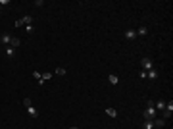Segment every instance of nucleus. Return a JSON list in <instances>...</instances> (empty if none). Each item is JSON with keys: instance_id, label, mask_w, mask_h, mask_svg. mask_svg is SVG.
<instances>
[{"instance_id": "6e6552de", "label": "nucleus", "mask_w": 173, "mask_h": 129, "mask_svg": "<svg viewBox=\"0 0 173 129\" xmlns=\"http://www.w3.org/2000/svg\"><path fill=\"white\" fill-rule=\"evenodd\" d=\"M154 108H156V112H158V114H160V112H164V108H166V100H158Z\"/></svg>"}, {"instance_id": "20e7f679", "label": "nucleus", "mask_w": 173, "mask_h": 129, "mask_svg": "<svg viewBox=\"0 0 173 129\" xmlns=\"http://www.w3.org/2000/svg\"><path fill=\"white\" fill-rule=\"evenodd\" d=\"M123 37H125L127 41H135L137 39V29H127V31L123 33Z\"/></svg>"}, {"instance_id": "1a4fd4ad", "label": "nucleus", "mask_w": 173, "mask_h": 129, "mask_svg": "<svg viewBox=\"0 0 173 129\" xmlns=\"http://www.w3.org/2000/svg\"><path fill=\"white\" fill-rule=\"evenodd\" d=\"M146 35H148V27H146V25L139 27V31H137V37H146Z\"/></svg>"}, {"instance_id": "9b49d317", "label": "nucleus", "mask_w": 173, "mask_h": 129, "mask_svg": "<svg viewBox=\"0 0 173 129\" xmlns=\"http://www.w3.org/2000/svg\"><path fill=\"white\" fill-rule=\"evenodd\" d=\"M164 125H166V120H162V118L154 120V127H164Z\"/></svg>"}, {"instance_id": "423d86ee", "label": "nucleus", "mask_w": 173, "mask_h": 129, "mask_svg": "<svg viewBox=\"0 0 173 129\" xmlns=\"http://www.w3.org/2000/svg\"><path fill=\"white\" fill-rule=\"evenodd\" d=\"M4 54H6L8 58H13V56H15V48H12L10 45H8V46H4Z\"/></svg>"}, {"instance_id": "dca6fc26", "label": "nucleus", "mask_w": 173, "mask_h": 129, "mask_svg": "<svg viewBox=\"0 0 173 129\" xmlns=\"http://www.w3.org/2000/svg\"><path fill=\"white\" fill-rule=\"evenodd\" d=\"M65 73H67L65 68H56V71H54V75H65Z\"/></svg>"}, {"instance_id": "aec40b11", "label": "nucleus", "mask_w": 173, "mask_h": 129, "mask_svg": "<svg viewBox=\"0 0 173 129\" xmlns=\"http://www.w3.org/2000/svg\"><path fill=\"white\" fill-rule=\"evenodd\" d=\"M25 31L27 33H35V27H33V25H25Z\"/></svg>"}, {"instance_id": "f3484780", "label": "nucleus", "mask_w": 173, "mask_h": 129, "mask_svg": "<svg viewBox=\"0 0 173 129\" xmlns=\"http://www.w3.org/2000/svg\"><path fill=\"white\" fill-rule=\"evenodd\" d=\"M108 81H110L112 85H117V83H119V79H117V75H108Z\"/></svg>"}, {"instance_id": "2eb2a0df", "label": "nucleus", "mask_w": 173, "mask_h": 129, "mask_svg": "<svg viewBox=\"0 0 173 129\" xmlns=\"http://www.w3.org/2000/svg\"><path fill=\"white\" fill-rule=\"evenodd\" d=\"M106 114H108L110 118H117V112H115V108H106Z\"/></svg>"}, {"instance_id": "412c9836", "label": "nucleus", "mask_w": 173, "mask_h": 129, "mask_svg": "<svg viewBox=\"0 0 173 129\" xmlns=\"http://www.w3.org/2000/svg\"><path fill=\"white\" fill-rule=\"evenodd\" d=\"M69 129H79V127H69Z\"/></svg>"}, {"instance_id": "9d476101", "label": "nucleus", "mask_w": 173, "mask_h": 129, "mask_svg": "<svg viewBox=\"0 0 173 129\" xmlns=\"http://www.w3.org/2000/svg\"><path fill=\"white\" fill-rule=\"evenodd\" d=\"M27 114H29L31 118H37L38 116V110L35 108V106H29V108H27Z\"/></svg>"}, {"instance_id": "f8f14e48", "label": "nucleus", "mask_w": 173, "mask_h": 129, "mask_svg": "<svg viewBox=\"0 0 173 129\" xmlns=\"http://www.w3.org/2000/svg\"><path fill=\"white\" fill-rule=\"evenodd\" d=\"M19 45H21V41H19L18 37H12V41H10V46H12V48H18Z\"/></svg>"}, {"instance_id": "7ed1b4c3", "label": "nucleus", "mask_w": 173, "mask_h": 129, "mask_svg": "<svg viewBox=\"0 0 173 129\" xmlns=\"http://www.w3.org/2000/svg\"><path fill=\"white\" fill-rule=\"evenodd\" d=\"M31 21H33V18H31V16H23V18H21V20H18V21H15V27L31 25Z\"/></svg>"}, {"instance_id": "a211bd4d", "label": "nucleus", "mask_w": 173, "mask_h": 129, "mask_svg": "<svg viewBox=\"0 0 173 129\" xmlns=\"http://www.w3.org/2000/svg\"><path fill=\"white\" fill-rule=\"evenodd\" d=\"M23 104H25V108H29V106H33L31 98H23Z\"/></svg>"}, {"instance_id": "0eeeda50", "label": "nucleus", "mask_w": 173, "mask_h": 129, "mask_svg": "<svg viewBox=\"0 0 173 129\" xmlns=\"http://www.w3.org/2000/svg\"><path fill=\"white\" fill-rule=\"evenodd\" d=\"M0 41H2V45H10V41H12V35H10V33H4V35H2V37H0Z\"/></svg>"}, {"instance_id": "ddd939ff", "label": "nucleus", "mask_w": 173, "mask_h": 129, "mask_svg": "<svg viewBox=\"0 0 173 129\" xmlns=\"http://www.w3.org/2000/svg\"><path fill=\"white\" fill-rule=\"evenodd\" d=\"M141 127H142V129H154V122H148V120H144Z\"/></svg>"}, {"instance_id": "39448f33", "label": "nucleus", "mask_w": 173, "mask_h": 129, "mask_svg": "<svg viewBox=\"0 0 173 129\" xmlns=\"http://www.w3.org/2000/svg\"><path fill=\"white\" fill-rule=\"evenodd\" d=\"M52 75H54V73H48V71H46V73H42V75H40V79L37 81V85H44L46 81H50V79H52Z\"/></svg>"}, {"instance_id": "4468645a", "label": "nucleus", "mask_w": 173, "mask_h": 129, "mask_svg": "<svg viewBox=\"0 0 173 129\" xmlns=\"http://www.w3.org/2000/svg\"><path fill=\"white\" fill-rule=\"evenodd\" d=\"M146 77H150V79H158V71H156V70L146 71Z\"/></svg>"}, {"instance_id": "6ab92c4d", "label": "nucleus", "mask_w": 173, "mask_h": 129, "mask_svg": "<svg viewBox=\"0 0 173 129\" xmlns=\"http://www.w3.org/2000/svg\"><path fill=\"white\" fill-rule=\"evenodd\" d=\"M40 75H42V73H40V71H37V70L33 71V77L37 79V81H38V79H40Z\"/></svg>"}, {"instance_id": "4be33fe9", "label": "nucleus", "mask_w": 173, "mask_h": 129, "mask_svg": "<svg viewBox=\"0 0 173 129\" xmlns=\"http://www.w3.org/2000/svg\"><path fill=\"white\" fill-rule=\"evenodd\" d=\"M0 12H2V6H0Z\"/></svg>"}, {"instance_id": "f257e3e1", "label": "nucleus", "mask_w": 173, "mask_h": 129, "mask_svg": "<svg viewBox=\"0 0 173 129\" xmlns=\"http://www.w3.org/2000/svg\"><path fill=\"white\" fill-rule=\"evenodd\" d=\"M142 118H144V120H148V122H154V120L158 118V112H156V108H154V106H146V110L142 112Z\"/></svg>"}, {"instance_id": "f03ea898", "label": "nucleus", "mask_w": 173, "mask_h": 129, "mask_svg": "<svg viewBox=\"0 0 173 129\" xmlns=\"http://www.w3.org/2000/svg\"><path fill=\"white\" fill-rule=\"evenodd\" d=\"M141 68H142V71H150V70H154V64H152V60L144 56V58L141 60Z\"/></svg>"}]
</instances>
